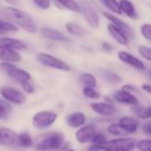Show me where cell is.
Masks as SVG:
<instances>
[{
	"mask_svg": "<svg viewBox=\"0 0 151 151\" xmlns=\"http://www.w3.org/2000/svg\"><path fill=\"white\" fill-rule=\"evenodd\" d=\"M101 1L103 3V5L109 9L111 12H113L116 14H122L123 13L121 12L120 6H119V2H117L116 0H101Z\"/></svg>",
	"mask_w": 151,
	"mask_h": 151,
	"instance_id": "cell-25",
	"label": "cell"
},
{
	"mask_svg": "<svg viewBox=\"0 0 151 151\" xmlns=\"http://www.w3.org/2000/svg\"><path fill=\"white\" fill-rule=\"evenodd\" d=\"M118 58L120 60H122L124 63L136 68L139 70H145L146 67L145 64L137 57L132 55V53H129L125 51H120L118 52Z\"/></svg>",
	"mask_w": 151,
	"mask_h": 151,
	"instance_id": "cell-11",
	"label": "cell"
},
{
	"mask_svg": "<svg viewBox=\"0 0 151 151\" xmlns=\"http://www.w3.org/2000/svg\"><path fill=\"white\" fill-rule=\"evenodd\" d=\"M0 93L6 100L15 104H22L25 101L24 95L18 90L13 87L3 86L0 88Z\"/></svg>",
	"mask_w": 151,
	"mask_h": 151,
	"instance_id": "cell-8",
	"label": "cell"
},
{
	"mask_svg": "<svg viewBox=\"0 0 151 151\" xmlns=\"http://www.w3.org/2000/svg\"><path fill=\"white\" fill-rule=\"evenodd\" d=\"M141 88H142L145 92H147V93H148L151 94V86H150V85L144 84V85L141 86Z\"/></svg>",
	"mask_w": 151,
	"mask_h": 151,
	"instance_id": "cell-41",
	"label": "cell"
},
{
	"mask_svg": "<svg viewBox=\"0 0 151 151\" xmlns=\"http://www.w3.org/2000/svg\"><path fill=\"white\" fill-rule=\"evenodd\" d=\"M138 51H139V54L143 58H145L146 60L151 61V49L150 48H148L147 46H144V45H140L138 48Z\"/></svg>",
	"mask_w": 151,
	"mask_h": 151,
	"instance_id": "cell-36",
	"label": "cell"
},
{
	"mask_svg": "<svg viewBox=\"0 0 151 151\" xmlns=\"http://www.w3.org/2000/svg\"><path fill=\"white\" fill-rule=\"evenodd\" d=\"M108 31L110 36L120 45H127L129 44V37L128 35L120 28L116 27V25L109 23L108 25Z\"/></svg>",
	"mask_w": 151,
	"mask_h": 151,
	"instance_id": "cell-13",
	"label": "cell"
},
{
	"mask_svg": "<svg viewBox=\"0 0 151 151\" xmlns=\"http://www.w3.org/2000/svg\"><path fill=\"white\" fill-rule=\"evenodd\" d=\"M90 107L95 113L105 116H113L117 112L116 108L108 102H93L90 104Z\"/></svg>",
	"mask_w": 151,
	"mask_h": 151,
	"instance_id": "cell-12",
	"label": "cell"
},
{
	"mask_svg": "<svg viewBox=\"0 0 151 151\" xmlns=\"http://www.w3.org/2000/svg\"><path fill=\"white\" fill-rule=\"evenodd\" d=\"M87 151H101V149H100L98 147L92 145V146L88 148V150H87Z\"/></svg>",
	"mask_w": 151,
	"mask_h": 151,
	"instance_id": "cell-43",
	"label": "cell"
},
{
	"mask_svg": "<svg viewBox=\"0 0 151 151\" xmlns=\"http://www.w3.org/2000/svg\"><path fill=\"white\" fill-rule=\"evenodd\" d=\"M137 146V142L131 137H120L98 147L101 151H132Z\"/></svg>",
	"mask_w": 151,
	"mask_h": 151,
	"instance_id": "cell-3",
	"label": "cell"
},
{
	"mask_svg": "<svg viewBox=\"0 0 151 151\" xmlns=\"http://www.w3.org/2000/svg\"><path fill=\"white\" fill-rule=\"evenodd\" d=\"M148 73H149V75H150V76H151V68H150V69H149V71H148Z\"/></svg>",
	"mask_w": 151,
	"mask_h": 151,
	"instance_id": "cell-45",
	"label": "cell"
},
{
	"mask_svg": "<svg viewBox=\"0 0 151 151\" xmlns=\"http://www.w3.org/2000/svg\"><path fill=\"white\" fill-rule=\"evenodd\" d=\"M136 147L139 151H151V139H146L137 142Z\"/></svg>",
	"mask_w": 151,
	"mask_h": 151,
	"instance_id": "cell-34",
	"label": "cell"
},
{
	"mask_svg": "<svg viewBox=\"0 0 151 151\" xmlns=\"http://www.w3.org/2000/svg\"><path fill=\"white\" fill-rule=\"evenodd\" d=\"M102 75H103L104 78H105L108 82H109V83H111V84H119V83L122 82L121 78L119 77L118 75H116L115 72H113V71H110V70H104V71L102 72Z\"/></svg>",
	"mask_w": 151,
	"mask_h": 151,
	"instance_id": "cell-26",
	"label": "cell"
},
{
	"mask_svg": "<svg viewBox=\"0 0 151 151\" xmlns=\"http://www.w3.org/2000/svg\"><path fill=\"white\" fill-rule=\"evenodd\" d=\"M83 94L85 97L93 99V100H97L101 97V94L94 88L86 87V86H85V88L83 89Z\"/></svg>",
	"mask_w": 151,
	"mask_h": 151,
	"instance_id": "cell-33",
	"label": "cell"
},
{
	"mask_svg": "<svg viewBox=\"0 0 151 151\" xmlns=\"http://www.w3.org/2000/svg\"><path fill=\"white\" fill-rule=\"evenodd\" d=\"M11 110L12 108L6 101L0 100V118L1 119L6 118L9 113L11 112Z\"/></svg>",
	"mask_w": 151,
	"mask_h": 151,
	"instance_id": "cell-31",
	"label": "cell"
},
{
	"mask_svg": "<svg viewBox=\"0 0 151 151\" xmlns=\"http://www.w3.org/2000/svg\"><path fill=\"white\" fill-rule=\"evenodd\" d=\"M136 116L140 119H149L151 118V106L149 107H139L135 109Z\"/></svg>",
	"mask_w": 151,
	"mask_h": 151,
	"instance_id": "cell-27",
	"label": "cell"
},
{
	"mask_svg": "<svg viewBox=\"0 0 151 151\" xmlns=\"http://www.w3.org/2000/svg\"><path fill=\"white\" fill-rule=\"evenodd\" d=\"M91 142L93 146H96V147H100L101 145H103L104 143L107 142V138L106 136L101 133V132H96L93 137L91 139Z\"/></svg>",
	"mask_w": 151,
	"mask_h": 151,
	"instance_id": "cell-32",
	"label": "cell"
},
{
	"mask_svg": "<svg viewBox=\"0 0 151 151\" xmlns=\"http://www.w3.org/2000/svg\"><path fill=\"white\" fill-rule=\"evenodd\" d=\"M58 115L52 111H40L33 117V124L37 129L43 130L54 124Z\"/></svg>",
	"mask_w": 151,
	"mask_h": 151,
	"instance_id": "cell-5",
	"label": "cell"
},
{
	"mask_svg": "<svg viewBox=\"0 0 151 151\" xmlns=\"http://www.w3.org/2000/svg\"><path fill=\"white\" fill-rule=\"evenodd\" d=\"M0 15L14 22L29 33L37 32V26L34 21L28 14L20 9L14 7H2L0 8Z\"/></svg>",
	"mask_w": 151,
	"mask_h": 151,
	"instance_id": "cell-1",
	"label": "cell"
},
{
	"mask_svg": "<svg viewBox=\"0 0 151 151\" xmlns=\"http://www.w3.org/2000/svg\"><path fill=\"white\" fill-rule=\"evenodd\" d=\"M22 86L23 90L28 93H33L35 92L34 86L31 84H29V82H26V83L22 84Z\"/></svg>",
	"mask_w": 151,
	"mask_h": 151,
	"instance_id": "cell-39",
	"label": "cell"
},
{
	"mask_svg": "<svg viewBox=\"0 0 151 151\" xmlns=\"http://www.w3.org/2000/svg\"><path fill=\"white\" fill-rule=\"evenodd\" d=\"M65 138L60 132H50L37 139L35 147L41 151L62 150L65 148Z\"/></svg>",
	"mask_w": 151,
	"mask_h": 151,
	"instance_id": "cell-2",
	"label": "cell"
},
{
	"mask_svg": "<svg viewBox=\"0 0 151 151\" xmlns=\"http://www.w3.org/2000/svg\"><path fill=\"white\" fill-rule=\"evenodd\" d=\"M95 133H96L95 125L92 124H86L77 131V132H76V139H77V140L79 143L84 144L89 140L91 141L92 138Z\"/></svg>",
	"mask_w": 151,
	"mask_h": 151,
	"instance_id": "cell-9",
	"label": "cell"
},
{
	"mask_svg": "<svg viewBox=\"0 0 151 151\" xmlns=\"http://www.w3.org/2000/svg\"><path fill=\"white\" fill-rule=\"evenodd\" d=\"M41 36L46 39L52 40V41H56V42H68L69 39L61 32L51 29V28H42L40 30Z\"/></svg>",
	"mask_w": 151,
	"mask_h": 151,
	"instance_id": "cell-15",
	"label": "cell"
},
{
	"mask_svg": "<svg viewBox=\"0 0 151 151\" xmlns=\"http://www.w3.org/2000/svg\"><path fill=\"white\" fill-rule=\"evenodd\" d=\"M108 131L110 134L114 135V136H123V135H126L127 133L124 131V129L120 126L119 124H116L113 123L109 125L108 127Z\"/></svg>",
	"mask_w": 151,
	"mask_h": 151,
	"instance_id": "cell-30",
	"label": "cell"
},
{
	"mask_svg": "<svg viewBox=\"0 0 151 151\" xmlns=\"http://www.w3.org/2000/svg\"><path fill=\"white\" fill-rule=\"evenodd\" d=\"M0 144L10 147L19 146V134L8 128H0Z\"/></svg>",
	"mask_w": 151,
	"mask_h": 151,
	"instance_id": "cell-7",
	"label": "cell"
},
{
	"mask_svg": "<svg viewBox=\"0 0 151 151\" xmlns=\"http://www.w3.org/2000/svg\"><path fill=\"white\" fill-rule=\"evenodd\" d=\"M1 67L5 71H6L7 75L13 79H14L16 82L20 83L21 85L26 82H29L30 80V75L29 72H27L24 69L18 68L14 65H12L8 62H2L0 64Z\"/></svg>",
	"mask_w": 151,
	"mask_h": 151,
	"instance_id": "cell-4",
	"label": "cell"
},
{
	"mask_svg": "<svg viewBox=\"0 0 151 151\" xmlns=\"http://www.w3.org/2000/svg\"><path fill=\"white\" fill-rule=\"evenodd\" d=\"M81 7V14L86 20V22L93 28H97L100 24V18L98 14L95 12L93 8L89 6L88 5H82Z\"/></svg>",
	"mask_w": 151,
	"mask_h": 151,
	"instance_id": "cell-10",
	"label": "cell"
},
{
	"mask_svg": "<svg viewBox=\"0 0 151 151\" xmlns=\"http://www.w3.org/2000/svg\"><path fill=\"white\" fill-rule=\"evenodd\" d=\"M7 3L11 5H19L20 4V0H5Z\"/></svg>",
	"mask_w": 151,
	"mask_h": 151,
	"instance_id": "cell-42",
	"label": "cell"
},
{
	"mask_svg": "<svg viewBox=\"0 0 151 151\" xmlns=\"http://www.w3.org/2000/svg\"><path fill=\"white\" fill-rule=\"evenodd\" d=\"M103 16L106 19H108L110 22V23H112V24L116 25V27L120 28L121 29H123L128 35L129 37H131L132 36V30L131 27L128 24H126L124 22H123L122 20H120L119 18H117L116 16H115L114 14H109V13H107V12L103 13Z\"/></svg>",
	"mask_w": 151,
	"mask_h": 151,
	"instance_id": "cell-17",
	"label": "cell"
},
{
	"mask_svg": "<svg viewBox=\"0 0 151 151\" xmlns=\"http://www.w3.org/2000/svg\"><path fill=\"white\" fill-rule=\"evenodd\" d=\"M60 5H61L66 9L74 12V13H81L80 6L75 1V0H55Z\"/></svg>",
	"mask_w": 151,
	"mask_h": 151,
	"instance_id": "cell-23",
	"label": "cell"
},
{
	"mask_svg": "<svg viewBox=\"0 0 151 151\" xmlns=\"http://www.w3.org/2000/svg\"><path fill=\"white\" fill-rule=\"evenodd\" d=\"M66 29L68 33H70L73 36L76 37H83L86 34L85 29L79 26L78 24L75 23V22H67L66 23Z\"/></svg>",
	"mask_w": 151,
	"mask_h": 151,
	"instance_id": "cell-22",
	"label": "cell"
},
{
	"mask_svg": "<svg viewBox=\"0 0 151 151\" xmlns=\"http://www.w3.org/2000/svg\"><path fill=\"white\" fill-rule=\"evenodd\" d=\"M101 48L105 51V52H112L113 51V46L110 45V44H109V43H107V42H103L102 44H101Z\"/></svg>",
	"mask_w": 151,
	"mask_h": 151,
	"instance_id": "cell-40",
	"label": "cell"
},
{
	"mask_svg": "<svg viewBox=\"0 0 151 151\" xmlns=\"http://www.w3.org/2000/svg\"><path fill=\"white\" fill-rule=\"evenodd\" d=\"M33 145V140L29 133L22 132L19 134V146L24 147H29Z\"/></svg>",
	"mask_w": 151,
	"mask_h": 151,
	"instance_id": "cell-29",
	"label": "cell"
},
{
	"mask_svg": "<svg viewBox=\"0 0 151 151\" xmlns=\"http://www.w3.org/2000/svg\"><path fill=\"white\" fill-rule=\"evenodd\" d=\"M0 45H3L11 49H17V50H23L26 49V44L22 40L11 38V37H2L0 38Z\"/></svg>",
	"mask_w": 151,
	"mask_h": 151,
	"instance_id": "cell-21",
	"label": "cell"
},
{
	"mask_svg": "<svg viewBox=\"0 0 151 151\" xmlns=\"http://www.w3.org/2000/svg\"><path fill=\"white\" fill-rule=\"evenodd\" d=\"M18 28L8 22H5L0 20V35H3V34H7L9 32H14V31H17Z\"/></svg>",
	"mask_w": 151,
	"mask_h": 151,
	"instance_id": "cell-28",
	"label": "cell"
},
{
	"mask_svg": "<svg viewBox=\"0 0 151 151\" xmlns=\"http://www.w3.org/2000/svg\"><path fill=\"white\" fill-rule=\"evenodd\" d=\"M120 126L124 129V131L129 134V133H133L138 130L139 127V122L132 118V117H129V116H123L119 119V123Z\"/></svg>",
	"mask_w": 151,
	"mask_h": 151,
	"instance_id": "cell-18",
	"label": "cell"
},
{
	"mask_svg": "<svg viewBox=\"0 0 151 151\" xmlns=\"http://www.w3.org/2000/svg\"><path fill=\"white\" fill-rule=\"evenodd\" d=\"M82 83L86 86V87H92V88H95L97 86V81L96 78H94V76H93L92 74L89 73H84L81 75L80 78Z\"/></svg>",
	"mask_w": 151,
	"mask_h": 151,
	"instance_id": "cell-24",
	"label": "cell"
},
{
	"mask_svg": "<svg viewBox=\"0 0 151 151\" xmlns=\"http://www.w3.org/2000/svg\"><path fill=\"white\" fill-rule=\"evenodd\" d=\"M114 99L116 101L119 103H124V104H128V105H132V106H137L139 104L138 99L129 92H126L124 90H117L114 93Z\"/></svg>",
	"mask_w": 151,
	"mask_h": 151,
	"instance_id": "cell-14",
	"label": "cell"
},
{
	"mask_svg": "<svg viewBox=\"0 0 151 151\" xmlns=\"http://www.w3.org/2000/svg\"><path fill=\"white\" fill-rule=\"evenodd\" d=\"M142 131H143V132H144L146 135L151 137V120L148 121V122H146V123L142 125Z\"/></svg>",
	"mask_w": 151,
	"mask_h": 151,
	"instance_id": "cell-38",
	"label": "cell"
},
{
	"mask_svg": "<svg viewBox=\"0 0 151 151\" xmlns=\"http://www.w3.org/2000/svg\"><path fill=\"white\" fill-rule=\"evenodd\" d=\"M32 1L36 4L37 7L43 10H47L51 6V1L50 0H32Z\"/></svg>",
	"mask_w": 151,
	"mask_h": 151,
	"instance_id": "cell-37",
	"label": "cell"
},
{
	"mask_svg": "<svg viewBox=\"0 0 151 151\" xmlns=\"http://www.w3.org/2000/svg\"><path fill=\"white\" fill-rule=\"evenodd\" d=\"M66 151H76L75 149H67Z\"/></svg>",
	"mask_w": 151,
	"mask_h": 151,
	"instance_id": "cell-44",
	"label": "cell"
},
{
	"mask_svg": "<svg viewBox=\"0 0 151 151\" xmlns=\"http://www.w3.org/2000/svg\"><path fill=\"white\" fill-rule=\"evenodd\" d=\"M119 6H120L121 12L123 14H124L127 17H129L132 20L138 19V14H137L136 9L134 7V5L130 1V0H120Z\"/></svg>",
	"mask_w": 151,
	"mask_h": 151,
	"instance_id": "cell-20",
	"label": "cell"
},
{
	"mask_svg": "<svg viewBox=\"0 0 151 151\" xmlns=\"http://www.w3.org/2000/svg\"><path fill=\"white\" fill-rule=\"evenodd\" d=\"M140 33L145 39L151 41V24H142L140 27Z\"/></svg>",
	"mask_w": 151,
	"mask_h": 151,
	"instance_id": "cell-35",
	"label": "cell"
},
{
	"mask_svg": "<svg viewBox=\"0 0 151 151\" xmlns=\"http://www.w3.org/2000/svg\"><path fill=\"white\" fill-rule=\"evenodd\" d=\"M37 60L43 65L46 67H50L55 69L63 70V71H70L71 68L69 65L62 61L61 60L48 54V53H38L37 55Z\"/></svg>",
	"mask_w": 151,
	"mask_h": 151,
	"instance_id": "cell-6",
	"label": "cell"
},
{
	"mask_svg": "<svg viewBox=\"0 0 151 151\" xmlns=\"http://www.w3.org/2000/svg\"><path fill=\"white\" fill-rule=\"evenodd\" d=\"M66 123L72 128H79L86 123V116L82 112H74L66 116Z\"/></svg>",
	"mask_w": 151,
	"mask_h": 151,
	"instance_id": "cell-16",
	"label": "cell"
},
{
	"mask_svg": "<svg viewBox=\"0 0 151 151\" xmlns=\"http://www.w3.org/2000/svg\"><path fill=\"white\" fill-rule=\"evenodd\" d=\"M0 59L8 62H19L21 56L14 49L0 45Z\"/></svg>",
	"mask_w": 151,
	"mask_h": 151,
	"instance_id": "cell-19",
	"label": "cell"
}]
</instances>
